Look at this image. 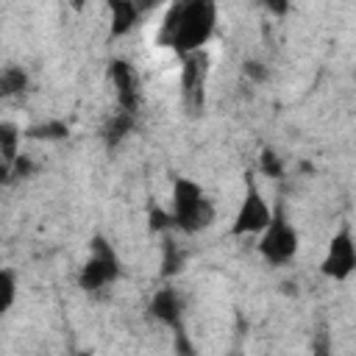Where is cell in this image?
<instances>
[{
  "label": "cell",
  "mask_w": 356,
  "mask_h": 356,
  "mask_svg": "<svg viewBox=\"0 0 356 356\" xmlns=\"http://www.w3.org/2000/svg\"><path fill=\"white\" fill-rule=\"evenodd\" d=\"M22 136L36 139V142H58V139H67L70 136V125L64 120H47V122L31 125Z\"/></svg>",
  "instance_id": "cell-14"
},
{
  "label": "cell",
  "mask_w": 356,
  "mask_h": 356,
  "mask_svg": "<svg viewBox=\"0 0 356 356\" xmlns=\"http://www.w3.org/2000/svg\"><path fill=\"white\" fill-rule=\"evenodd\" d=\"M242 75H245L248 81H253V83H264V81L270 78V70H267V64H261V61H256V58H248V61L242 64Z\"/></svg>",
  "instance_id": "cell-20"
},
{
  "label": "cell",
  "mask_w": 356,
  "mask_h": 356,
  "mask_svg": "<svg viewBox=\"0 0 356 356\" xmlns=\"http://www.w3.org/2000/svg\"><path fill=\"white\" fill-rule=\"evenodd\" d=\"M267 8H270V11H275V14H284V11L289 8V6H286V3H270Z\"/></svg>",
  "instance_id": "cell-23"
},
{
  "label": "cell",
  "mask_w": 356,
  "mask_h": 356,
  "mask_svg": "<svg viewBox=\"0 0 356 356\" xmlns=\"http://www.w3.org/2000/svg\"><path fill=\"white\" fill-rule=\"evenodd\" d=\"M33 170H36V164H33L28 156H22V153L11 161V178H14V181H19V178H31Z\"/></svg>",
  "instance_id": "cell-21"
},
{
  "label": "cell",
  "mask_w": 356,
  "mask_h": 356,
  "mask_svg": "<svg viewBox=\"0 0 356 356\" xmlns=\"http://www.w3.org/2000/svg\"><path fill=\"white\" fill-rule=\"evenodd\" d=\"M259 172L267 175V178H281L284 175V161L273 147H264L259 153Z\"/></svg>",
  "instance_id": "cell-17"
},
{
  "label": "cell",
  "mask_w": 356,
  "mask_h": 356,
  "mask_svg": "<svg viewBox=\"0 0 356 356\" xmlns=\"http://www.w3.org/2000/svg\"><path fill=\"white\" fill-rule=\"evenodd\" d=\"M217 28V3L211 0H189V3H172L164 11L159 44L172 47L181 56L197 53Z\"/></svg>",
  "instance_id": "cell-1"
},
{
  "label": "cell",
  "mask_w": 356,
  "mask_h": 356,
  "mask_svg": "<svg viewBox=\"0 0 356 356\" xmlns=\"http://www.w3.org/2000/svg\"><path fill=\"white\" fill-rule=\"evenodd\" d=\"M164 259H161V275L164 278H170V275H175V273H181V267H184V253L178 250V245L172 242V239H164Z\"/></svg>",
  "instance_id": "cell-15"
},
{
  "label": "cell",
  "mask_w": 356,
  "mask_h": 356,
  "mask_svg": "<svg viewBox=\"0 0 356 356\" xmlns=\"http://www.w3.org/2000/svg\"><path fill=\"white\" fill-rule=\"evenodd\" d=\"M134 114H125V111H117V114H111L108 120H106V125L100 128V139H103V145L111 150V147H117L131 131H134Z\"/></svg>",
  "instance_id": "cell-11"
},
{
  "label": "cell",
  "mask_w": 356,
  "mask_h": 356,
  "mask_svg": "<svg viewBox=\"0 0 356 356\" xmlns=\"http://www.w3.org/2000/svg\"><path fill=\"white\" fill-rule=\"evenodd\" d=\"M259 256L267 261V264H275V267H284L289 264L295 256H298V248H300V239H298V231L295 225L286 220L284 209H273V220L270 225L259 234Z\"/></svg>",
  "instance_id": "cell-3"
},
{
  "label": "cell",
  "mask_w": 356,
  "mask_h": 356,
  "mask_svg": "<svg viewBox=\"0 0 356 356\" xmlns=\"http://www.w3.org/2000/svg\"><path fill=\"white\" fill-rule=\"evenodd\" d=\"M147 228L161 234V231H170L172 228V217L167 209H159V206H150L147 209Z\"/></svg>",
  "instance_id": "cell-18"
},
{
  "label": "cell",
  "mask_w": 356,
  "mask_h": 356,
  "mask_svg": "<svg viewBox=\"0 0 356 356\" xmlns=\"http://www.w3.org/2000/svg\"><path fill=\"white\" fill-rule=\"evenodd\" d=\"M120 278V259L114 248L103 236H92L89 242V259L78 270V286L83 292H100L111 286Z\"/></svg>",
  "instance_id": "cell-4"
},
{
  "label": "cell",
  "mask_w": 356,
  "mask_h": 356,
  "mask_svg": "<svg viewBox=\"0 0 356 356\" xmlns=\"http://www.w3.org/2000/svg\"><path fill=\"white\" fill-rule=\"evenodd\" d=\"M314 356H331V353H328V348H325V345L320 342V345L314 348Z\"/></svg>",
  "instance_id": "cell-24"
},
{
  "label": "cell",
  "mask_w": 356,
  "mask_h": 356,
  "mask_svg": "<svg viewBox=\"0 0 356 356\" xmlns=\"http://www.w3.org/2000/svg\"><path fill=\"white\" fill-rule=\"evenodd\" d=\"M108 11H111V39L128 36L139 25V19H142L139 6L131 3V0H111L108 3Z\"/></svg>",
  "instance_id": "cell-10"
},
{
  "label": "cell",
  "mask_w": 356,
  "mask_h": 356,
  "mask_svg": "<svg viewBox=\"0 0 356 356\" xmlns=\"http://www.w3.org/2000/svg\"><path fill=\"white\" fill-rule=\"evenodd\" d=\"M170 217L172 228L184 234H200L214 222V203L206 197L197 181L192 178H175L172 195H170Z\"/></svg>",
  "instance_id": "cell-2"
},
{
  "label": "cell",
  "mask_w": 356,
  "mask_h": 356,
  "mask_svg": "<svg viewBox=\"0 0 356 356\" xmlns=\"http://www.w3.org/2000/svg\"><path fill=\"white\" fill-rule=\"evenodd\" d=\"M19 142H22V131L17 122L3 120L0 122V161L11 164L19 156Z\"/></svg>",
  "instance_id": "cell-12"
},
{
  "label": "cell",
  "mask_w": 356,
  "mask_h": 356,
  "mask_svg": "<svg viewBox=\"0 0 356 356\" xmlns=\"http://www.w3.org/2000/svg\"><path fill=\"white\" fill-rule=\"evenodd\" d=\"M172 342H175V356H197V350H195V345H192L184 323L172 325Z\"/></svg>",
  "instance_id": "cell-19"
},
{
  "label": "cell",
  "mask_w": 356,
  "mask_h": 356,
  "mask_svg": "<svg viewBox=\"0 0 356 356\" xmlns=\"http://www.w3.org/2000/svg\"><path fill=\"white\" fill-rule=\"evenodd\" d=\"M206 53H189L184 56V95H186V106L189 114H200L203 111V86H206Z\"/></svg>",
  "instance_id": "cell-8"
},
{
  "label": "cell",
  "mask_w": 356,
  "mask_h": 356,
  "mask_svg": "<svg viewBox=\"0 0 356 356\" xmlns=\"http://www.w3.org/2000/svg\"><path fill=\"white\" fill-rule=\"evenodd\" d=\"M108 78H111V83L117 86L120 111L136 114V108H139V81H136V70H134L125 58H111V64H108Z\"/></svg>",
  "instance_id": "cell-7"
},
{
  "label": "cell",
  "mask_w": 356,
  "mask_h": 356,
  "mask_svg": "<svg viewBox=\"0 0 356 356\" xmlns=\"http://www.w3.org/2000/svg\"><path fill=\"white\" fill-rule=\"evenodd\" d=\"M28 89V72L17 64H8L0 70V97H14Z\"/></svg>",
  "instance_id": "cell-13"
},
{
  "label": "cell",
  "mask_w": 356,
  "mask_h": 356,
  "mask_svg": "<svg viewBox=\"0 0 356 356\" xmlns=\"http://www.w3.org/2000/svg\"><path fill=\"white\" fill-rule=\"evenodd\" d=\"M273 220V209L264 200V195L259 192V186L253 184V178L248 175V186H245V197L234 214L231 222V234L234 236H245V234H261Z\"/></svg>",
  "instance_id": "cell-5"
},
{
  "label": "cell",
  "mask_w": 356,
  "mask_h": 356,
  "mask_svg": "<svg viewBox=\"0 0 356 356\" xmlns=\"http://www.w3.org/2000/svg\"><path fill=\"white\" fill-rule=\"evenodd\" d=\"M14 300H17V278L11 270L0 267V317L14 306Z\"/></svg>",
  "instance_id": "cell-16"
},
{
  "label": "cell",
  "mask_w": 356,
  "mask_h": 356,
  "mask_svg": "<svg viewBox=\"0 0 356 356\" xmlns=\"http://www.w3.org/2000/svg\"><path fill=\"white\" fill-rule=\"evenodd\" d=\"M150 317L159 320L161 325L172 328L178 323H184V298L178 289L172 286H164V289H156L153 298H150V306H147Z\"/></svg>",
  "instance_id": "cell-9"
},
{
  "label": "cell",
  "mask_w": 356,
  "mask_h": 356,
  "mask_svg": "<svg viewBox=\"0 0 356 356\" xmlns=\"http://www.w3.org/2000/svg\"><path fill=\"white\" fill-rule=\"evenodd\" d=\"M353 270H356V245H353L350 225H342L328 242V250L320 261V273L331 281H348Z\"/></svg>",
  "instance_id": "cell-6"
},
{
  "label": "cell",
  "mask_w": 356,
  "mask_h": 356,
  "mask_svg": "<svg viewBox=\"0 0 356 356\" xmlns=\"http://www.w3.org/2000/svg\"><path fill=\"white\" fill-rule=\"evenodd\" d=\"M8 184H14V178H11V164L0 161V186H8Z\"/></svg>",
  "instance_id": "cell-22"
}]
</instances>
